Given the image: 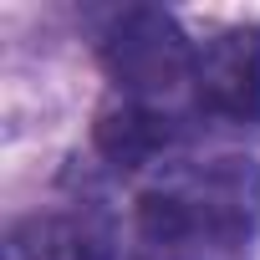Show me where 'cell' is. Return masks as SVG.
I'll list each match as a JSON object with an SVG mask.
<instances>
[{"label":"cell","instance_id":"obj_1","mask_svg":"<svg viewBox=\"0 0 260 260\" xmlns=\"http://www.w3.org/2000/svg\"><path fill=\"white\" fill-rule=\"evenodd\" d=\"M260 230V164L245 153L169 158L133 199L127 260H235Z\"/></svg>","mask_w":260,"mask_h":260},{"label":"cell","instance_id":"obj_2","mask_svg":"<svg viewBox=\"0 0 260 260\" xmlns=\"http://www.w3.org/2000/svg\"><path fill=\"white\" fill-rule=\"evenodd\" d=\"M97 51H102V67L112 77V92L194 112L189 87H194V51L199 46L184 36V26L169 11H158V6L112 11L97 31Z\"/></svg>","mask_w":260,"mask_h":260},{"label":"cell","instance_id":"obj_3","mask_svg":"<svg viewBox=\"0 0 260 260\" xmlns=\"http://www.w3.org/2000/svg\"><path fill=\"white\" fill-rule=\"evenodd\" d=\"M194 138V112L189 107H164V102H143V97H122L112 92L97 112L92 127V143L97 153L122 169V174H138V169H164L169 158L184 153V143Z\"/></svg>","mask_w":260,"mask_h":260},{"label":"cell","instance_id":"obj_4","mask_svg":"<svg viewBox=\"0 0 260 260\" xmlns=\"http://www.w3.org/2000/svg\"><path fill=\"white\" fill-rule=\"evenodd\" d=\"M194 112L214 122L260 117V26H230L194 51Z\"/></svg>","mask_w":260,"mask_h":260},{"label":"cell","instance_id":"obj_5","mask_svg":"<svg viewBox=\"0 0 260 260\" xmlns=\"http://www.w3.org/2000/svg\"><path fill=\"white\" fill-rule=\"evenodd\" d=\"M16 260H122L117 224L97 204H72V209H46L16 224L11 235Z\"/></svg>","mask_w":260,"mask_h":260}]
</instances>
